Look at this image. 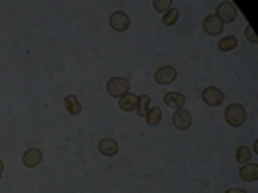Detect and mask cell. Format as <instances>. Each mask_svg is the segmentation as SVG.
Here are the masks:
<instances>
[{
    "instance_id": "cell-19",
    "label": "cell",
    "mask_w": 258,
    "mask_h": 193,
    "mask_svg": "<svg viewBox=\"0 0 258 193\" xmlns=\"http://www.w3.org/2000/svg\"><path fill=\"white\" fill-rule=\"evenodd\" d=\"M179 15H181L179 9H174V6H172V9L164 15V24H166V26H174V24L179 22Z\"/></svg>"
},
{
    "instance_id": "cell-23",
    "label": "cell",
    "mask_w": 258,
    "mask_h": 193,
    "mask_svg": "<svg viewBox=\"0 0 258 193\" xmlns=\"http://www.w3.org/2000/svg\"><path fill=\"white\" fill-rule=\"evenodd\" d=\"M2 172H4V163L0 161V178H2Z\"/></svg>"
},
{
    "instance_id": "cell-15",
    "label": "cell",
    "mask_w": 258,
    "mask_h": 193,
    "mask_svg": "<svg viewBox=\"0 0 258 193\" xmlns=\"http://www.w3.org/2000/svg\"><path fill=\"white\" fill-rule=\"evenodd\" d=\"M64 107H67V112H69V114H73V116L82 112L80 101H77L73 95H67V96H64Z\"/></svg>"
},
{
    "instance_id": "cell-16",
    "label": "cell",
    "mask_w": 258,
    "mask_h": 193,
    "mask_svg": "<svg viewBox=\"0 0 258 193\" xmlns=\"http://www.w3.org/2000/svg\"><path fill=\"white\" fill-rule=\"evenodd\" d=\"M148 107H151V96H148V95H142L140 99H138V107H135V112H138L140 118H144V116H146Z\"/></svg>"
},
{
    "instance_id": "cell-9",
    "label": "cell",
    "mask_w": 258,
    "mask_h": 193,
    "mask_svg": "<svg viewBox=\"0 0 258 193\" xmlns=\"http://www.w3.org/2000/svg\"><path fill=\"white\" fill-rule=\"evenodd\" d=\"M41 161H43V152L39 150V148H30V150H26L22 157V163L26 167H37Z\"/></svg>"
},
{
    "instance_id": "cell-14",
    "label": "cell",
    "mask_w": 258,
    "mask_h": 193,
    "mask_svg": "<svg viewBox=\"0 0 258 193\" xmlns=\"http://www.w3.org/2000/svg\"><path fill=\"white\" fill-rule=\"evenodd\" d=\"M144 120H146V125H151V127L159 125V122H161V107L151 105V107H148V112H146V116H144Z\"/></svg>"
},
{
    "instance_id": "cell-18",
    "label": "cell",
    "mask_w": 258,
    "mask_h": 193,
    "mask_svg": "<svg viewBox=\"0 0 258 193\" xmlns=\"http://www.w3.org/2000/svg\"><path fill=\"white\" fill-rule=\"evenodd\" d=\"M235 157H237V161H239L241 165H243V163H250V159H252V150H250L248 146H239Z\"/></svg>"
},
{
    "instance_id": "cell-10",
    "label": "cell",
    "mask_w": 258,
    "mask_h": 193,
    "mask_svg": "<svg viewBox=\"0 0 258 193\" xmlns=\"http://www.w3.org/2000/svg\"><path fill=\"white\" fill-rule=\"evenodd\" d=\"M138 99H140V96L129 90L127 95H123L121 99H119V107L123 109V112H133V109L138 107Z\"/></svg>"
},
{
    "instance_id": "cell-20",
    "label": "cell",
    "mask_w": 258,
    "mask_h": 193,
    "mask_svg": "<svg viewBox=\"0 0 258 193\" xmlns=\"http://www.w3.org/2000/svg\"><path fill=\"white\" fill-rule=\"evenodd\" d=\"M153 9L159 11V13H168L172 9V0H155L153 2Z\"/></svg>"
},
{
    "instance_id": "cell-11",
    "label": "cell",
    "mask_w": 258,
    "mask_h": 193,
    "mask_svg": "<svg viewBox=\"0 0 258 193\" xmlns=\"http://www.w3.org/2000/svg\"><path fill=\"white\" fill-rule=\"evenodd\" d=\"M97 148H99V152L103 157H116V154H119V144H116L112 138H103Z\"/></svg>"
},
{
    "instance_id": "cell-8",
    "label": "cell",
    "mask_w": 258,
    "mask_h": 193,
    "mask_svg": "<svg viewBox=\"0 0 258 193\" xmlns=\"http://www.w3.org/2000/svg\"><path fill=\"white\" fill-rule=\"evenodd\" d=\"M202 28L206 35H213V37H219L222 35V30H224V24L219 22V19L215 15H206L204 17V22H202Z\"/></svg>"
},
{
    "instance_id": "cell-13",
    "label": "cell",
    "mask_w": 258,
    "mask_h": 193,
    "mask_svg": "<svg viewBox=\"0 0 258 193\" xmlns=\"http://www.w3.org/2000/svg\"><path fill=\"white\" fill-rule=\"evenodd\" d=\"M164 103L168 107H183L185 105V95L183 93H166L164 95Z\"/></svg>"
},
{
    "instance_id": "cell-5",
    "label": "cell",
    "mask_w": 258,
    "mask_h": 193,
    "mask_svg": "<svg viewBox=\"0 0 258 193\" xmlns=\"http://www.w3.org/2000/svg\"><path fill=\"white\" fill-rule=\"evenodd\" d=\"M172 125L179 129V131H187V129L192 127V114L187 112V109L179 107L177 112L172 114Z\"/></svg>"
},
{
    "instance_id": "cell-22",
    "label": "cell",
    "mask_w": 258,
    "mask_h": 193,
    "mask_svg": "<svg viewBox=\"0 0 258 193\" xmlns=\"http://www.w3.org/2000/svg\"><path fill=\"white\" fill-rule=\"evenodd\" d=\"M224 193H248L245 189H241V187H230L228 191H224Z\"/></svg>"
},
{
    "instance_id": "cell-21",
    "label": "cell",
    "mask_w": 258,
    "mask_h": 193,
    "mask_svg": "<svg viewBox=\"0 0 258 193\" xmlns=\"http://www.w3.org/2000/svg\"><path fill=\"white\" fill-rule=\"evenodd\" d=\"M245 35H248V41H250V43H256V41H258L256 35H254V30H252L250 26H248V28H245Z\"/></svg>"
},
{
    "instance_id": "cell-12",
    "label": "cell",
    "mask_w": 258,
    "mask_h": 193,
    "mask_svg": "<svg viewBox=\"0 0 258 193\" xmlns=\"http://www.w3.org/2000/svg\"><path fill=\"white\" fill-rule=\"evenodd\" d=\"M239 176L248 183H256L258 180V165L256 163H243L241 170H239Z\"/></svg>"
},
{
    "instance_id": "cell-2",
    "label": "cell",
    "mask_w": 258,
    "mask_h": 193,
    "mask_svg": "<svg viewBox=\"0 0 258 193\" xmlns=\"http://www.w3.org/2000/svg\"><path fill=\"white\" fill-rule=\"evenodd\" d=\"M106 90L110 96H116V99H121L123 95L129 93V80L125 77H112L108 84H106Z\"/></svg>"
},
{
    "instance_id": "cell-3",
    "label": "cell",
    "mask_w": 258,
    "mask_h": 193,
    "mask_svg": "<svg viewBox=\"0 0 258 193\" xmlns=\"http://www.w3.org/2000/svg\"><path fill=\"white\" fill-rule=\"evenodd\" d=\"M215 17H217L222 24H232V22H235V17H237V6L232 4V2H222V4H217Z\"/></svg>"
},
{
    "instance_id": "cell-1",
    "label": "cell",
    "mask_w": 258,
    "mask_h": 193,
    "mask_svg": "<svg viewBox=\"0 0 258 193\" xmlns=\"http://www.w3.org/2000/svg\"><path fill=\"white\" fill-rule=\"evenodd\" d=\"M226 122H228L230 127H241L245 118H248V112H245V107L243 105H239V103H232V105L226 107Z\"/></svg>"
},
{
    "instance_id": "cell-4",
    "label": "cell",
    "mask_w": 258,
    "mask_h": 193,
    "mask_svg": "<svg viewBox=\"0 0 258 193\" xmlns=\"http://www.w3.org/2000/svg\"><path fill=\"white\" fill-rule=\"evenodd\" d=\"M202 101L209 107H219L224 103V93L219 88H215V86H206L202 90Z\"/></svg>"
},
{
    "instance_id": "cell-6",
    "label": "cell",
    "mask_w": 258,
    "mask_h": 193,
    "mask_svg": "<svg viewBox=\"0 0 258 193\" xmlns=\"http://www.w3.org/2000/svg\"><path fill=\"white\" fill-rule=\"evenodd\" d=\"M110 26L116 30V32H125L129 26H131V19H129L127 13L123 11H114L112 15H110Z\"/></svg>"
},
{
    "instance_id": "cell-17",
    "label": "cell",
    "mask_w": 258,
    "mask_h": 193,
    "mask_svg": "<svg viewBox=\"0 0 258 193\" xmlns=\"http://www.w3.org/2000/svg\"><path fill=\"white\" fill-rule=\"evenodd\" d=\"M237 37H232V35H228V37H224V39H219V43H217V48L222 49V51H230V49H235L237 48Z\"/></svg>"
},
{
    "instance_id": "cell-7",
    "label": "cell",
    "mask_w": 258,
    "mask_h": 193,
    "mask_svg": "<svg viewBox=\"0 0 258 193\" xmlns=\"http://www.w3.org/2000/svg\"><path fill=\"white\" fill-rule=\"evenodd\" d=\"M177 80V69L174 67H159L155 71V82L159 84V86H166V84H172Z\"/></svg>"
}]
</instances>
